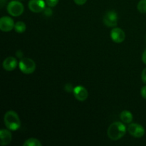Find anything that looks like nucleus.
Listing matches in <instances>:
<instances>
[{"label":"nucleus","mask_w":146,"mask_h":146,"mask_svg":"<svg viewBox=\"0 0 146 146\" xmlns=\"http://www.w3.org/2000/svg\"><path fill=\"white\" fill-rule=\"evenodd\" d=\"M120 117H121V119L124 123H130L132 122L133 121V114L131 113V111H126V110H124L120 114Z\"/></svg>","instance_id":"13"},{"label":"nucleus","mask_w":146,"mask_h":146,"mask_svg":"<svg viewBox=\"0 0 146 146\" xmlns=\"http://www.w3.org/2000/svg\"><path fill=\"white\" fill-rule=\"evenodd\" d=\"M17 58L13 56H9L6 58L3 61V68L7 71H11L15 69L17 66Z\"/></svg>","instance_id":"11"},{"label":"nucleus","mask_w":146,"mask_h":146,"mask_svg":"<svg viewBox=\"0 0 146 146\" xmlns=\"http://www.w3.org/2000/svg\"><path fill=\"white\" fill-rule=\"evenodd\" d=\"M137 8L139 12L142 14H145L146 13V0H141L138 2Z\"/></svg>","instance_id":"16"},{"label":"nucleus","mask_w":146,"mask_h":146,"mask_svg":"<svg viewBox=\"0 0 146 146\" xmlns=\"http://www.w3.org/2000/svg\"><path fill=\"white\" fill-rule=\"evenodd\" d=\"M74 1L77 5H84V4H86L87 0H74Z\"/></svg>","instance_id":"22"},{"label":"nucleus","mask_w":146,"mask_h":146,"mask_svg":"<svg viewBox=\"0 0 146 146\" xmlns=\"http://www.w3.org/2000/svg\"><path fill=\"white\" fill-rule=\"evenodd\" d=\"M28 7L32 12L39 13L44 11L46 4L44 0H30Z\"/></svg>","instance_id":"9"},{"label":"nucleus","mask_w":146,"mask_h":146,"mask_svg":"<svg viewBox=\"0 0 146 146\" xmlns=\"http://www.w3.org/2000/svg\"><path fill=\"white\" fill-rule=\"evenodd\" d=\"M14 20L9 17H2L0 19V29L4 32H8L14 29Z\"/></svg>","instance_id":"8"},{"label":"nucleus","mask_w":146,"mask_h":146,"mask_svg":"<svg viewBox=\"0 0 146 146\" xmlns=\"http://www.w3.org/2000/svg\"><path fill=\"white\" fill-rule=\"evenodd\" d=\"M46 3L49 7H54L58 4V0H46Z\"/></svg>","instance_id":"17"},{"label":"nucleus","mask_w":146,"mask_h":146,"mask_svg":"<svg viewBox=\"0 0 146 146\" xmlns=\"http://www.w3.org/2000/svg\"><path fill=\"white\" fill-rule=\"evenodd\" d=\"M7 11L12 17H19L24 10V5L20 1H11L7 5Z\"/></svg>","instance_id":"4"},{"label":"nucleus","mask_w":146,"mask_h":146,"mask_svg":"<svg viewBox=\"0 0 146 146\" xmlns=\"http://www.w3.org/2000/svg\"><path fill=\"white\" fill-rule=\"evenodd\" d=\"M74 88L71 84H66L65 85V86H64V90H65L66 92H68V93L73 92V91H74Z\"/></svg>","instance_id":"18"},{"label":"nucleus","mask_w":146,"mask_h":146,"mask_svg":"<svg viewBox=\"0 0 146 146\" xmlns=\"http://www.w3.org/2000/svg\"><path fill=\"white\" fill-rule=\"evenodd\" d=\"M24 146H41L42 144L38 139L34 138H31L27 139L23 144Z\"/></svg>","instance_id":"15"},{"label":"nucleus","mask_w":146,"mask_h":146,"mask_svg":"<svg viewBox=\"0 0 146 146\" xmlns=\"http://www.w3.org/2000/svg\"><path fill=\"white\" fill-rule=\"evenodd\" d=\"M111 38L116 44H121L125 39V34L123 29L118 27H114L111 31Z\"/></svg>","instance_id":"7"},{"label":"nucleus","mask_w":146,"mask_h":146,"mask_svg":"<svg viewBox=\"0 0 146 146\" xmlns=\"http://www.w3.org/2000/svg\"><path fill=\"white\" fill-rule=\"evenodd\" d=\"M43 12H44V14L46 16V17H51L53 14L52 10H51L49 7H48V8L46 7V8L44 9V11H43Z\"/></svg>","instance_id":"19"},{"label":"nucleus","mask_w":146,"mask_h":146,"mask_svg":"<svg viewBox=\"0 0 146 146\" xmlns=\"http://www.w3.org/2000/svg\"><path fill=\"white\" fill-rule=\"evenodd\" d=\"M6 1H7V0H0V3H1V8L4 7V4L6 3Z\"/></svg>","instance_id":"24"},{"label":"nucleus","mask_w":146,"mask_h":146,"mask_svg":"<svg viewBox=\"0 0 146 146\" xmlns=\"http://www.w3.org/2000/svg\"><path fill=\"white\" fill-rule=\"evenodd\" d=\"M104 24L108 27H115L118 24V14L115 11H108L105 14L103 19Z\"/></svg>","instance_id":"5"},{"label":"nucleus","mask_w":146,"mask_h":146,"mask_svg":"<svg viewBox=\"0 0 146 146\" xmlns=\"http://www.w3.org/2000/svg\"><path fill=\"white\" fill-rule=\"evenodd\" d=\"M141 96L144 98V99H146V86H144L141 88Z\"/></svg>","instance_id":"20"},{"label":"nucleus","mask_w":146,"mask_h":146,"mask_svg":"<svg viewBox=\"0 0 146 146\" xmlns=\"http://www.w3.org/2000/svg\"><path fill=\"white\" fill-rule=\"evenodd\" d=\"M141 79H142L143 82L146 84V68H144L143 71H142V74H141Z\"/></svg>","instance_id":"21"},{"label":"nucleus","mask_w":146,"mask_h":146,"mask_svg":"<svg viewBox=\"0 0 146 146\" xmlns=\"http://www.w3.org/2000/svg\"><path fill=\"white\" fill-rule=\"evenodd\" d=\"M142 61L144 64H146V49L144 51L143 54L142 55Z\"/></svg>","instance_id":"23"},{"label":"nucleus","mask_w":146,"mask_h":146,"mask_svg":"<svg viewBox=\"0 0 146 146\" xmlns=\"http://www.w3.org/2000/svg\"><path fill=\"white\" fill-rule=\"evenodd\" d=\"M4 123L7 128L11 131H16L21 127V121L19 115L14 111H8L4 116Z\"/></svg>","instance_id":"2"},{"label":"nucleus","mask_w":146,"mask_h":146,"mask_svg":"<svg viewBox=\"0 0 146 146\" xmlns=\"http://www.w3.org/2000/svg\"><path fill=\"white\" fill-rule=\"evenodd\" d=\"M19 67L22 73L25 74H31L36 69V64L34 61L29 58H23L19 63Z\"/></svg>","instance_id":"3"},{"label":"nucleus","mask_w":146,"mask_h":146,"mask_svg":"<svg viewBox=\"0 0 146 146\" xmlns=\"http://www.w3.org/2000/svg\"><path fill=\"white\" fill-rule=\"evenodd\" d=\"M126 127L121 122H114L110 125L107 131L108 137L112 141H118L125 135Z\"/></svg>","instance_id":"1"},{"label":"nucleus","mask_w":146,"mask_h":146,"mask_svg":"<svg viewBox=\"0 0 146 146\" xmlns=\"http://www.w3.org/2000/svg\"><path fill=\"white\" fill-rule=\"evenodd\" d=\"M74 95L75 98H76L78 101H86L88 96V92L86 90V88H84L82 86H77L74 88Z\"/></svg>","instance_id":"10"},{"label":"nucleus","mask_w":146,"mask_h":146,"mask_svg":"<svg viewBox=\"0 0 146 146\" xmlns=\"http://www.w3.org/2000/svg\"><path fill=\"white\" fill-rule=\"evenodd\" d=\"M26 29H27V26H26L25 23L23 21H17L14 26V30L17 33L19 34H23L25 32Z\"/></svg>","instance_id":"14"},{"label":"nucleus","mask_w":146,"mask_h":146,"mask_svg":"<svg viewBox=\"0 0 146 146\" xmlns=\"http://www.w3.org/2000/svg\"><path fill=\"white\" fill-rule=\"evenodd\" d=\"M128 131L130 135L135 138H142L145 135V129L141 125L138 123H131L128 125Z\"/></svg>","instance_id":"6"},{"label":"nucleus","mask_w":146,"mask_h":146,"mask_svg":"<svg viewBox=\"0 0 146 146\" xmlns=\"http://www.w3.org/2000/svg\"><path fill=\"white\" fill-rule=\"evenodd\" d=\"M0 138H1V145L2 146L7 145L11 142L12 135H11L10 130L1 129L0 131Z\"/></svg>","instance_id":"12"}]
</instances>
